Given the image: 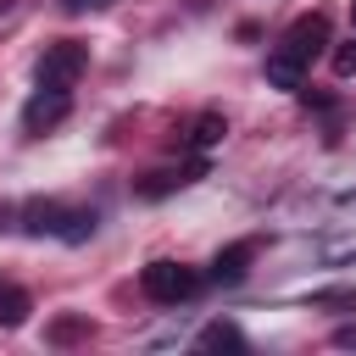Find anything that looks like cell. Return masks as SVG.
<instances>
[{
  "label": "cell",
  "instance_id": "obj_1",
  "mask_svg": "<svg viewBox=\"0 0 356 356\" xmlns=\"http://www.w3.org/2000/svg\"><path fill=\"white\" fill-rule=\"evenodd\" d=\"M83 67H89V50H83L78 39H56V44H44L33 78H39V89H72Z\"/></svg>",
  "mask_w": 356,
  "mask_h": 356
},
{
  "label": "cell",
  "instance_id": "obj_2",
  "mask_svg": "<svg viewBox=\"0 0 356 356\" xmlns=\"http://www.w3.org/2000/svg\"><path fill=\"white\" fill-rule=\"evenodd\" d=\"M139 289H145L150 300H161V306H178V300H189V295L200 289V278H195L189 267H178V261H150V267L139 273Z\"/></svg>",
  "mask_w": 356,
  "mask_h": 356
},
{
  "label": "cell",
  "instance_id": "obj_3",
  "mask_svg": "<svg viewBox=\"0 0 356 356\" xmlns=\"http://www.w3.org/2000/svg\"><path fill=\"white\" fill-rule=\"evenodd\" d=\"M28 228L33 234H61V239H89L95 234V211H61L56 200H33L28 206Z\"/></svg>",
  "mask_w": 356,
  "mask_h": 356
},
{
  "label": "cell",
  "instance_id": "obj_4",
  "mask_svg": "<svg viewBox=\"0 0 356 356\" xmlns=\"http://www.w3.org/2000/svg\"><path fill=\"white\" fill-rule=\"evenodd\" d=\"M278 50H284V56H295L300 67H312V61L328 50V17H317V11H312V17H295V22H289V33L278 39Z\"/></svg>",
  "mask_w": 356,
  "mask_h": 356
},
{
  "label": "cell",
  "instance_id": "obj_5",
  "mask_svg": "<svg viewBox=\"0 0 356 356\" xmlns=\"http://www.w3.org/2000/svg\"><path fill=\"white\" fill-rule=\"evenodd\" d=\"M72 111V100H67V89H39L28 106H22V128L28 134H39V128H56L61 117Z\"/></svg>",
  "mask_w": 356,
  "mask_h": 356
},
{
  "label": "cell",
  "instance_id": "obj_6",
  "mask_svg": "<svg viewBox=\"0 0 356 356\" xmlns=\"http://www.w3.org/2000/svg\"><path fill=\"white\" fill-rule=\"evenodd\" d=\"M195 178H206V161H189V167H156V172H145L134 189H139L145 200H161V195H172V189H184V184H195Z\"/></svg>",
  "mask_w": 356,
  "mask_h": 356
},
{
  "label": "cell",
  "instance_id": "obj_7",
  "mask_svg": "<svg viewBox=\"0 0 356 356\" xmlns=\"http://www.w3.org/2000/svg\"><path fill=\"white\" fill-rule=\"evenodd\" d=\"M250 261H256V239H239V245L217 250V261H211V284H239V278L250 273Z\"/></svg>",
  "mask_w": 356,
  "mask_h": 356
},
{
  "label": "cell",
  "instance_id": "obj_8",
  "mask_svg": "<svg viewBox=\"0 0 356 356\" xmlns=\"http://www.w3.org/2000/svg\"><path fill=\"white\" fill-rule=\"evenodd\" d=\"M267 83H273V89H295V95H300V83H306V67H300L295 56L273 50V56H267Z\"/></svg>",
  "mask_w": 356,
  "mask_h": 356
},
{
  "label": "cell",
  "instance_id": "obj_9",
  "mask_svg": "<svg viewBox=\"0 0 356 356\" xmlns=\"http://www.w3.org/2000/svg\"><path fill=\"white\" fill-rule=\"evenodd\" d=\"M222 134H228V122H222L217 111H200L184 139H189V150H211V145H222Z\"/></svg>",
  "mask_w": 356,
  "mask_h": 356
},
{
  "label": "cell",
  "instance_id": "obj_10",
  "mask_svg": "<svg viewBox=\"0 0 356 356\" xmlns=\"http://www.w3.org/2000/svg\"><path fill=\"white\" fill-rule=\"evenodd\" d=\"M28 312H33L28 289H17V284H0V328H22V323H28Z\"/></svg>",
  "mask_w": 356,
  "mask_h": 356
},
{
  "label": "cell",
  "instance_id": "obj_11",
  "mask_svg": "<svg viewBox=\"0 0 356 356\" xmlns=\"http://www.w3.org/2000/svg\"><path fill=\"white\" fill-rule=\"evenodd\" d=\"M195 345H200V350H245V334H239L234 323H222V317H217V323H206V328H200V339H195Z\"/></svg>",
  "mask_w": 356,
  "mask_h": 356
},
{
  "label": "cell",
  "instance_id": "obj_12",
  "mask_svg": "<svg viewBox=\"0 0 356 356\" xmlns=\"http://www.w3.org/2000/svg\"><path fill=\"white\" fill-rule=\"evenodd\" d=\"M50 339H56V345H67V339H89V323H83V317H67V323L50 328Z\"/></svg>",
  "mask_w": 356,
  "mask_h": 356
},
{
  "label": "cell",
  "instance_id": "obj_13",
  "mask_svg": "<svg viewBox=\"0 0 356 356\" xmlns=\"http://www.w3.org/2000/svg\"><path fill=\"white\" fill-rule=\"evenodd\" d=\"M334 72H339V78H356V39L334 44Z\"/></svg>",
  "mask_w": 356,
  "mask_h": 356
},
{
  "label": "cell",
  "instance_id": "obj_14",
  "mask_svg": "<svg viewBox=\"0 0 356 356\" xmlns=\"http://www.w3.org/2000/svg\"><path fill=\"white\" fill-rule=\"evenodd\" d=\"M317 306H356V289H328L317 295Z\"/></svg>",
  "mask_w": 356,
  "mask_h": 356
},
{
  "label": "cell",
  "instance_id": "obj_15",
  "mask_svg": "<svg viewBox=\"0 0 356 356\" xmlns=\"http://www.w3.org/2000/svg\"><path fill=\"white\" fill-rule=\"evenodd\" d=\"M72 17H83V11H100V6H111V0H61Z\"/></svg>",
  "mask_w": 356,
  "mask_h": 356
},
{
  "label": "cell",
  "instance_id": "obj_16",
  "mask_svg": "<svg viewBox=\"0 0 356 356\" xmlns=\"http://www.w3.org/2000/svg\"><path fill=\"white\" fill-rule=\"evenodd\" d=\"M350 22H356V0H350Z\"/></svg>",
  "mask_w": 356,
  "mask_h": 356
}]
</instances>
